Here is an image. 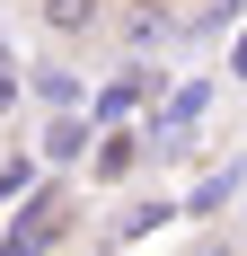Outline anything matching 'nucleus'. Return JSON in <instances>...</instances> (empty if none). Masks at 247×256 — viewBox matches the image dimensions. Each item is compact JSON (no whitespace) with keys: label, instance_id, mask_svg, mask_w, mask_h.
Masks as SVG:
<instances>
[{"label":"nucleus","instance_id":"nucleus-5","mask_svg":"<svg viewBox=\"0 0 247 256\" xmlns=\"http://www.w3.org/2000/svg\"><path fill=\"white\" fill-rule=\"evenodd\" d=\"M88 159V115H53L44 124V168H80Z\"/></svg>","mask_w":247,"mask_h":256},{"label":"nucleus","instance_id":"nucleus-2","mask_svg":"<svg viewBox=\"0 0 247 256\" xmlns=\"http://www.w3.org/2000/svg\"><path fill=\"white\" fill-rule=\"evenodd\" d=\"M176 36H186V9L176 0H115V26H106V44L124 62H159Z\"/></svg>","mask_w":247,"mask_h":256},{"label":"nucleus","instance_id":"nucleus-1","mask_svg":"<svg viewBox=\"0 0 247 256\" xmlns=\"http://www.w3.org/2000/svg\"><path fill=\"white\" fill-rule=\"evenodd\" d=\"M26 26H36L62 62H80V53H98V44H106L115 0H26Z\"/></svg>","mask_w":247,"mask_h":256},{"label":"nucleus","instance_id":"nucleus-6","mask_svg":"<svg viewBox=\"0 0 247 256\" xmlns=\"http://www.w3.org/2000/svg\"><path fill=\"white\" fill-rule=\"evenodd\" d=\"M18 106H26V71H18V53L0 44V124H9Z\"/></svg>","mask_w":247,"mask_h":256},{"label":"nucleus","instance_id":"nucleus-3","mask_svg":"<svg viewBox=\"0 0 247 256\" xmlns=\"http://www.w3.org/2000/svg\"><path fill=\"white\" fill-rule=\"evenodd\" d=\"M26 98H36V106H53V115H80V98H88V88H80V80H71V62L53 53L44 71H26Z\"/></svg>","mask_w":247,"mask_h":256},{"label":"nucleus","instance_id":"nucleus-4","mask_svg":"<svg viewBox=\"0 0 247 256\" xmlns=\"http://www.w3.org/2000/svg\"><path fill=\"white\" fill-rule=\"evenodd\" d=\"M132 168H142V132H106L98 159H88V177H98V186H124Z\"/></svg>","mask_w":247,"mask_h":256}]
</instances>
